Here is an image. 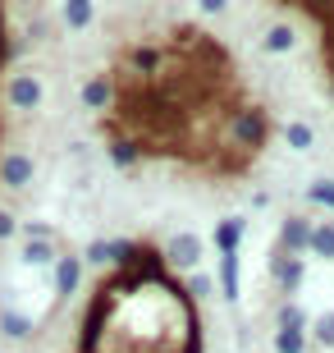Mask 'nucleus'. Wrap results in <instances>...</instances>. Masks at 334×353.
Returning <instances> with one entry per match:
<instances>
[{"instance_id":"nucleus-1","label":"nucleus","mask_w":334,"mask_h":353,"mask_svg":"<svg viewBox=\"0 0 334 353\" xmlns=\"http://www.w3.org/2000/svg\"><path fill=\"white\" fill-rule=\"evenodd\" d=\"M225 0L197 14H156L105 51L110 97L92 115L110 170L160 179L197 197H257L289 152V105L257 51L216 23Z\"/></svg>"},{"instance_id":"nucleus-2","label":"nucleus","mask_w":334,"mask_h":353,"mask_svg":"<svg viewBox=\"0 0 334 353\" xmlns=\"http://www.w3.org/2000/svg\"><path fill=\"white\" fill-rule=\"evenodd\" d=\"M193 230L101 239V266L74 330V353H225L220 280L202 271Z\"/></svg>"},{"instance_id":"nucleus-3","label":"nucleus","mask_w":334,"mask_h":353,"mask_svg":"<svg viewBox=\"0 0 334 353\" xmlns=\"http://www.w3.org/2000/svg\"><path fill=\"white\" fill-rule=\"evenodd\" d=\"M0 97H5V105H10L14 115H37L41 101H46V88H41V79L32 74V69H19V74L5 79Z\"/></svg>"},{"instance_id":"nucleus-4","label":"nucleus","mask_w":334,"mask_h":353,"mask_svg":"<svg viewBox=\"0 0 334 353\" xmlns=\"http://www.w3.org/2000/svg\"><path fill=\"white\" fill-rule=\"evenodd\" d=\"M37 179V157L23 152V147H5L0 152V188L5 193H23Z\"/></svg>"},{"instance_id":"nucleus-5","label":"nucleus","mask_w":334,"mask_h":353,"mask_svg":"<svg viewBox=\"0 0 334 353\" xmlns=\"http://www.w3.org/2000/svg\"><path fill=\"white\" fill-rule=\"evenodd\" d=\"M0 335L5 340H14V344H23V340H32L37 335V321L28 312H19L14 303H0Z\"/></svg>"},{"instance_id":"nucleus-6","label":"nucleus","mask_w":334,"mask_h":353,"mask_svg":"<svg viewBox=\"0 0 334 353\" xmlns=\"http://www.w3.org/2000/svg\"><path fill=\"white\" fill-rule=\"evenodd\" d=\"M60 19H65V28H69V32H87V28H92V19H96V10H92V0H65Z\"/></svg>"},{"instance_id":"nucleus-7","label":"nucleus","mask_w":334,"mask_h":353,"mask_svg":"<svg viewBox=\"0 0 334 353\" xmlns=\"http://www.w3.org/2000/svg\"><path fill=\"white\" fill-rule=\"evenodd\" d=\"M14 234H19V221H14L10 211L0 207V243H10V239H14Z\"/></svg>"}]
</instances>
